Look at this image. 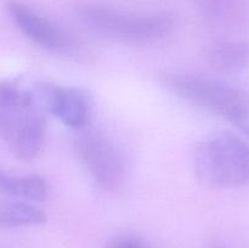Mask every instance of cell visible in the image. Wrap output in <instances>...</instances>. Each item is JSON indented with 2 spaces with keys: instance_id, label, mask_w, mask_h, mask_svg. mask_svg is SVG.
Listing matches in <instances>:
<instances>
[{
  "instance_id": "1",
  "label": "cell",
  "mask_w": 249,
  "mask_h": 248,
  "mask_svg": "<svg viewBox=\"0 0 249 248\" xmlns=\"http://www.w3.org/2000/svg\"><path fill=\"white\" fill-rule=\"evenodd\" d=\"M0 140L21 160H32L45 141V121L33 95L14 82H0Z\"/></svg>"
},
{
  "instance_id": "2",
  "label": "cell",
  "mask_w": 249,
  "mask_h": 248,
  "mask_svg": "<svg viewBox=\"0 0 249 248\" xmlns=\"http://www.w3.org/2000/svg\"><path fill=\"white\" fill-rule=\"evenodd\" d=\"M78 18L95 33L128 44L162 40L174 29V17L165 12L134 14L99 2H80L75 6Z\"/></svg>"
},
{
  "instance_id": "3",
  "label": "cell",
  "mask_w": 249,
  "mask_h": 248,
  "mask_svg": "<svg viewBox=\"0 0 249 248\" xmlns=\"http://www.w3.org/2000/svg\"><path fill=\"white\" fill-rule=\"evenodd\" d=\"M160 82L169 91L195 106L240 126L249 125V94L221 80L191 73L165 72Z\"/></svg>"
},
{
  "instance_id": "4",
  "label": "cell",
  "mask_w": 249,
  "mask_h": 248,
  "mask_svg": "<svg viewBox=\"0 0 249 248\" xmlns=\"http://www.w3.org/2000/svg\"><path fill=\"white\" fill-rule=\"evenodd\" d=\"M192 164L199 181L212 187L249 185V143L228 131L212 134L196 146Z\"/></svg>"
},
{
  "instance_id": "5",
  "label": "cell",
  "mask_w": 249,
  "mask_h": 248,
  "mask_svg": "<svg viewBox=\"0 0 249 248\" xmlns=\"http://www.w3.org/2000/svg\"><path fill=\"white\" fill-rule=\"evenodd\" d=\"M74 140L78 157L97 186L113 191L122 185L125 163L121 150L108 136L95 129L84 128Z\"/></svg>"
},
{
  "instance_id": "6",
  "label": "cell",
  "mask_w": 249,
  "mask_h": 248,
  "mask_svg": "<svg viewBox=\"0 0 249 248\" xmlns=\"http://www.w3.org/2000/svg\"><path fill=\"white\" fill-rule=\"evenodd\" d=\"M6 11L19 31L41 48L63 55L77 53L79 50L73 35L22 1L7 0Z\"/></svg>"
},
{
  "instance_id": "7",
  "label": "cell",
  "mask_w": 249,
  "mask_h": 248,
  "mask_svg": "<svg viewBox=\"0 0 249 248\" xmlns=\"http://www.w3.org/2000/svg\"><path fill=\"white\" fill-rule=\"evenodd\" d=\"M39 91L45 100L49 112L61 123L74 130H82L89 125L91 100L84 90L56 84H41Z\"/></svg>"
},
{
  "instance_id": "8",
  "label": "cell",
  "mask_w": 249,
  "mask_h": 248,
  "mask_svg": "<svg viewBox=\"0 0 249 248\" xmlns=\"http://www.w3.org/2000/svg\"><path fill=\"white\" fill-rule=\"evenodd\" d=\"M199 15L212 27L238 31L249 21V0H194Z\"/></svg>"
},
{
  "instance_id": "9",
  "label": "cell",
  "mask_w": 249,
  "mask_h": 248,
  "mask_svg": "<svg viewBox=\"0 0 249 248\" xmlns=\"http://www.w3.org/2000/svg\"><path fill=\"white\" fill-rule=\"evenodd\" d=\"M204 58L216 72H242L249 66V43L235 39L216 40L207 46Z\"/></svg>"
},
{
  "instance_id": "10",
  "label": "cell",
  "mask_w": 249,
  "mask_h": 248,
  "mask_svg": "<svg viewBox=\"0 0 249 248\" xmlns=\"http://www.w3.org/2000/svg\"><path fill=\"white\" fill-rule=\"evenodd\" d=\"M0 194L19 201L43 202L48 198V185L39 175H11L0 168Z\"/></svg>"
},
{
  "instance_id": "11",
  "label": "cell",
  "mask_w": 249,
  "mask_h": 248,
  "mask_svg": "<svg viewBox=\"0 0 249 248\" xmlns=\"http://www.w3.org/2000/svg\"><path fill=\"white\" fill-rule=\"evenodd\" d=\"M45 223V213L28 202L0 201V229L38 226Z\"/></svg>"
},
{
  "instance_id": "12",
  "label": "cell",
  "mask_w": 249,
  "mask_h": 248,
  "mask_svg": "<svg viewBox=\"0 0 249 248\" xmlns=\"http://www.w3.org/2000/svg\"><path fill=\"white\" fill-rule=\"evenodd\" d=\"M108 248H146L140 240L131 236H121L111 241Z\"/></svg>"
},
{
  "instance_id": "13",
  "label": "cell",
  "mask_w": 249,
  "mask_h": 248,
  "mask_svg": "<svg viewBox=\"0 0 249 248\" xmlns=\"http://www.w3.org/2000/svg\"><path fill=\"white\" fill-rule=\"evenodd\" d=\"M243 131H246V133H247L248 134V135H249V125L247 126V128H246L245 129V130H243Z\"/></svg>"
}]
</instances>
